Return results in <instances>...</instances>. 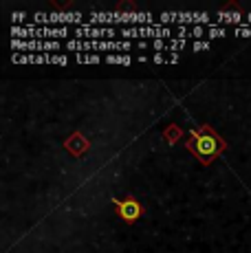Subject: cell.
I'll list each match as a JSON object with an SVG mask.
<instances>
[{
	"instance_id": "1",
	"label": "cell",
	"mask_w": 251,
	"mask_h": 253,
	"mask_svg": "<svg viewBox=\"0 0 251 253\" xmlns=\"http://www.w3.org/2000/svg\"><path fill=\"white\" fill-rule=\"evenodd\" d=\"M90 27H154L159 24L150 11H90L88 13Z\"/></svg>"
},
{
	"instance_id": "2",
	"label": "cell",
	"mask_w": 251,
	"mask_h": 253,
	"mask_svg": "<svg viewBox=\"0 0 251 253\" xmlns=\"http://www.w3.org/2000/svg\"><path fill=\"white\" fill-rule=\"evenodd\" d=\"M159 24L163 27H216L211 22V16L207 11H161L159 13Z\"/></svg>"
},
{
	"instance_id": "3",
	"label": "cell",
	"mask_w": 251,
	"mask_h": 253,
	"mask_svg": "<svg viewBox=\"0 0 251 253\" xmlns=\"http://www.w3.org/2000/svg\"><path fill=\"white\" fill-rule=\"evenodd\" d=\"M190 134L196 141V154H199L203 161H209V159H214L220 152V139L216 134H211L207 128L190 130Z\"/></svg>"
},
{
	"instance_id": "4",
	"label": "cell",
	"mask_w": 251,
	"mask_h": 253,
	"mask_svg": "<svg viewBox=\"0 0 251 253\" xmlns=\"http://www.w3.org/2000/svg\"><path fill=\"white\" fill-rule=\"evenodd\" d=\"M64 44L57 40H11V51H27V53H51L60 51Z\"/></svg>"
},
{
	"instance_id": "5",
	"label": "cell",
	"mask_w": 251,
	"mask_h": 253,
	"mask_svg": "<svg viewBox=\"0 0 251 253\" xmlns=\"http://www.w3.org/2000/svg\"><path fill=\"white\" fill-rule=\"evenodd\" d=\"M75 40H113L115 36H119V31L115 27H90L88 22L84 27L73 29Z\"/></svg>"
},
{
	"instance_id": "6",
	"label": "cell",
	"mask_w": 251,
	"mask_h": 253,
	"mask_svg": "<svg viewBox=\"0 0 251 253\" xmlns=\"http://www.w3.org/2000/svg\"><path fill=\"white\" fill-rule=\"evenodd\" d=\"M84 27V13L82 11H51L49 13V27Z\"/></svg>"
},
{
	"instance_id": "7",
	"label": "cell",
	"mask_w": 251,
	"mask_h": 253,
	"mask_svg": "<svg viewBox=\"0 0 251 253\" xmlns=\"http://www.w3.org/2000/svg\"><path fill=\"white\" fill-rule=\"evenodd\" d=\"M113 203L117 205V209H119V216L124 218V220H128V222H132V220H137L139 216H141V205H139L134 198H128V201H119V198H113Z\"/></svg>"
},
{
	"instance_id": "8",
	"label": "cell",
	"mask_w": 251,
	"mask_h": 253,
	"mask_svg": "<svg viewBox=\"0 0 251 253\" xmlns=\"http://www.w3.org/2000/svg\"><path fill=\"white\" fill-rule=\"evenodd\" d=\"M216 27H223V24H236V27H243L245 20H243V16L240 13H236V11H218L216 13Z\"/></svg>"
},
{
	"instance_id": "9",
	"label": "cell",
	"mask_w": 251,
	"mask_h": 253,
	"mask_svg": "<svg viewBox=\"0 0 251 253\" xmlns=\"http://www.w3.org/2000/svg\"><path fill=\"white\" fill-rule=\"evenodd\" d=\"M106 64H122V66H130L132 62H137L134 57L130 55H122V53H108V55L104 57Z\"/></svg>"
},
{
	"instance_id": "10",
	"label": "cell",
	"mask_w": 251,
	"mask_h": 253,
	"mask_svg": "<svg viewBox=\"0 0 251 253\" xmlns=\"http://www.w3.org/2000/svg\"><path fill=\"white\" fill-rule=\"evenodd\" d=\"M75 62L77 64H101L104 57L97 53H75Z\"/></svg>"
},
{
	"instance_id": "11",
	"label": "cell",
	"mask_w": 251,
	"mask_h": 253,
	"mask_svg": "<svg viewBox=\"0 0 251 253\" xmlns=\"http://www.w3.org/2000/svg\"><path fill=\"white\" fill-rule=\"evenodd\" d=\"M225 36H229V29H225V27H209V29H207V36L205 38L216 40V38H225Z\"/></svg>"
},
{
	"instance_id": "12",
	"label": "cell",
	"mask_w": 251,
	"mask_h": 253,
	"mask_svg": "<svg viewBox=\"0 0 251 253\" xmlns=\"http://www.w3.org/2000/svg\"><path fill=\"white\" fill-rule=\"evenodd\" d=\"M51 64L66 66V64H69V57H66V55H62V53H51Z\"/></svg>"
},
{
	"instance_id": "13",
	"label": "cell",
	"mask_w": 251,
	"mask_h": 253,
	"mask_svg": "<svg viewBox=\"0 0 251 253\" xmlns=\"http://www.w3.org/2000/svg\"><path fill=\"white\" fill-rule=\"evenodd\" d=\"M194 51H209L211 48V42H205V40H196L194 44H192Z\"/></svg>"
},
{
	"instance_id": "14",
	"label": "cell",
	"mask_w": 251,
	"mask_h": 253,
	"mask_svg": "<svg viewBox=\"0 0 251 253\" xmlns=\"http://www.w3.org/2000/svg\"><path fill=\"white\" fill-rule=\"evenodd\" d=\"M154 64H170V55H163V53H154L152 55Z\"/></svg>"
},
{
	"instance_id": "15",
	"label": "cell",
	"mask_w": 251,
	"mask_h": 253,
	"mask_svg": "<svg viewBox=\"0 0 251 253\" xmlns=\"http://www.w3.org/2000/svg\"><path fill=\"white\" fill-rule=\"evenodd\" d=\"M150 48H154V51H167V40H154L150 42Z\"/></svg>"
},
{
	"instance_id": "16",
	"label": "cell",
	"mask_w": 251,
	"mask_h": 253,
	"mask_svg": "<svg viewBox=\"0 0 251 253\" xmlns=\"http://www.w3.org/2000/svg\"><path fill=\"white\" fill-rule=\"evenodd\" d=\"M27 18V13L25 11H16V13H11V20L13 22H22Z\"/></svg>"
},
{
	"instance_id": "17",
	"label": "cell",
	"mask_w": 251,
	"mask_h": 253,
	"mask_svg": "<svg viewBox=\"0 0 251 253\" xmlns=\"http://www.w3.org/2000/svg\"><path fill=\"white\" fill-rule=\"evenodd\" d=\"M137 48H150V42H146V40H139V42H137Z\"/></svg>"
},
{
	"instance_id": "18",
	"label": "cell",
	"mask_w": 251,
	"mask_h": 253,
	"mask_svg": "<svg viewBox=\"0 0 251 253\" xmlns=\"http://www.w3.org/2000/svg\"><path fill=\"white\" fill-rule=\"evenodd\" d=\"M134 60H137L139 64H143V62H148V57L146 55H139V57H134Z\"/></svg>"
},
{
	"instance_id": "19",
	"label": "cell",
	"mask_w": 251,
	"mask_h": 253,
	"mask_svg": "<svg viewBox=\"0 0 251 253\" xmlns=\"http://www.w3.org/2000/svg\"><path fill=\"white\" fill-rule=\"evenodd\" d=\"M247 27H251V13H247Z\"/></svg>"
}]
</instances>
